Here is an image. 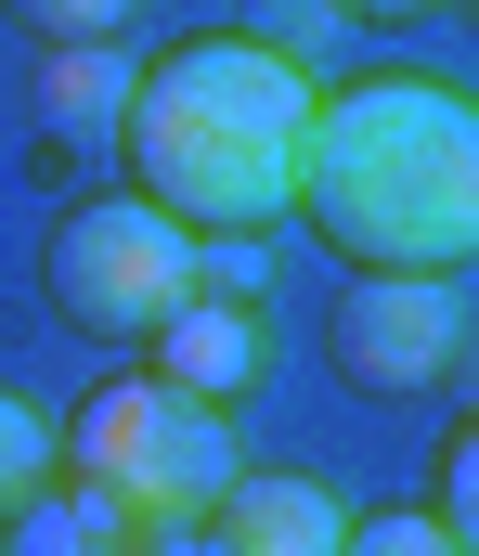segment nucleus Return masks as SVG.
<instances>
[{
  "label": "nucleus",
  "instance_id": "nucleus-10",
  "mask_svg": "<svg viewBox=\"0 0 479 556\" xmlns=\"http://www.w3.org/2000/svg\"><path fill=\"white\" fill-rule=\"evenodd\" d=\"M39 479H52V415H39L26 389H0V518H13Z\"/></svg>",
  "mask_w": 479,
  "mask_h": 556
},
{
  "label": "nucleus",
  "instance_id": "nucleus-9",
  "mask_svg": "<svg viewBox=\"0 0 479 556\" xmlns=\"http://www.w3.org/2000/svg\"><path fill=\"white\" fill-rule=\"evenodd\" d=\"M130 544H143V531H130L91 479H65V466H52V479L0 518V556H130Z\"/></svg>",
  "mask_w": 479,
  "mask_h": 556
},
{
  "label": "nucleus",
  "instance_id": "nucleus-2",
  "mask_svg": "<svg viewBox=\"0 0 479 556\" xmlns=\"http://www.w3.org/2000/svg\"><path fill=\"white\" fill-rule=\"evenodd\" d=\"M299 142H312V65H286L247 26H194L117 104L130 194L181 233H273L299 194Z\"/></svg>",
  "mask_w": 479,
  "mask_h": 556
},
{
  "label": "nucleus",
  "instance_id": "nucleus-8",
  "mask_svg": "<svg viewBox=\"0 0 479 556\" xmlns=\"http://www.w3.org/2000/svg\"><path fill=\"white\" fill-rule=\"evenodd\" d=\"M130 52L117 39H65V52H39V130L52 142H117V104H130Z\"/></svg>",
  "mask_w": 479,
  "mask_h": 556
},
{
  "label": "nucleus",
  "instance_id": "nucleus-1",
  "mask_svg": "<svg viewBox=\"0 0 479 556\" xmlns=\"http://www.w3.org/2000/svg\"><path fill=\"white\" fill-rule=\"evenodd\" d=\"M286 220H312L350 273H467L479 260V104L454 78L312 91Z\"/></svg>",
  "mask_w": 479,
  "mask_h": 556
},
{
  "label": "nucleus",
  "instance_id": "nucleus-14",
  "mask_svg": "<svg viewBox=\"0 0 479 556\" xmlns=\"http://www.w3.org/2000/svg\"><path fill=\"white\" fill-rule=\"evenodd\" d=\"M324 26H337V0H260V13H247V39H273L286 65H312V39H324Z\"/></svg>",
  "mask_w": 479,
  "mask_h": 556
},
{
  "label": "nucleus",
  "instance_id": "nucleus-12",
  "mask_svg": "<svg viewBox=\"0 0 479 556\" xmlns=\"http://www.w3.org/2000/svg\"><path fill=\"white\" fill-rule=\"evenodd\" d=\"M0 13H13L39 52H65V39H117V26H130V0H0Z\"/></svg>",
  "mask_w": 479,
  "mask_h": 556
},
{
  "label": "nucleus",
  "instance_id": "nucleus-13",
  "mask_svg": "<svg viewBox=\"0 0 479 556\" xmlns=\"http://www.w3.org/2000/svg\"><path fill=\"white\" fill-rule=\"evenodd\" d=\"M428 492H441L428 518L467 544V531H479V427H441V466H428Z\"/></svg>",
  "mask_w": 479,
  "mask_h": 556
},
{
  "label": "nucleus",
  "instance_id": "nucleus-4",
  "mask_svg": "<svg viewBox=\"0 0 479 556\" xmlns=\"http://www.w3.org/2000/svg\"><path fill=\"white\" fill-rule=\"evenodd\" d=\"M39 298H52V324H78V337H104V350H143L168 311L194 298V233L156 220L143 194H91V207L52 220Z\"/></svg>",
  "mask_w": 479,
  "mask_h": 556
},
{
  "label": "nucleus",
  "instance_id": "nucleus-6",
  "mask_svg": "<svg viewBox=\"0 0 479 556\" xmlns=\"http://www.w3.org/2000/svg\"><path fill=\"white\" fill-rule=\"evenodd\" d=\"M350 492L312 466H234V492L207 505V556H337Z\"/></svg>",
  "mask_w": 479,
  "mask_h": 556
},
{
  "label": "nucleus",
  "instance_id": "nucleus-16",
  "mask_svg": "<svg viewBox=\"0 0 479 556\" xmlns=\"http://www.w3.org/2000/svg\"><path fill=\"white\" fill-rule=\"evenodd\" d=\"M130 556H207V531H143Z\"/></svg>",
  "mask_w": 479,
  "mask_h": 556
},
{
  "label": "nucleus",
  "instance_id": "nucleus-3",
  "mask_svg": "<svg viewBox=\"0 0 479 556\" xmlns=\"http://www.w3.org/2000/svg\"><path fill=\"white\" fill-rule=\"evenodd\" d=\"M52 466L91 479L130 531H207V505L234 492L247 440H234V415L181 402V389H156V376H117V389H91L78 415L52 427Z\"/></svg>",
  "mask_w": 479,
  "mask_h": 556
},
{
  "label": "nucleus",
  "instance_id": "nucleus-5",
  "mask_svg": "<svg viewBox=\"0 0 479 556\" xmlns=\"http://www.w3.org/2000/svg\"><path fill=\"white\" fill-rule=\"evenodd\" d=\"M324 350H337V376L376 389V402L441 389V376L467 363V298H454V273H363V285H337Z\"/></svg>",
  "mask_w": 479,
  "mask_h": 556
},
{
  "label": "nucleus",
  "instance_id": "nucleus-7",
  "mask_svg": "<svg viewBox=\"0 0 479 556\" xmlns=\"http://www.w3.org/2000/svg\"><path fill=\"white\" fill-rule=\"evenodd\" d=\"M143 350H156L143 376H156V389H181V402H207V415H234V402L273 376V324H260L247 298H181Z\"/></svg>",
  "mask_w": 479,
  "mask_h": 556
},
{
  "label": "nucleus",
  "instance_id": "nucleus-15",
  "mask_svg": "<svg viewBox=\"0 0 479 556\" xmlns=\"http://www.w3.org/2000/svg\"><path fill=\"white\" fill-rule=\"evenodd\" d=\"M337 13H376V26H415V13H441V0H337Z\"/></svg>",
  "mask_w": 479,
  "mask_h": 556
},
{
  "label": "nucleus",
  "instance_id": "nucleus-11",
  "mask_svg": "<svg viewBox=\"0 0 479 556\" xmlns=\"http://www.w3.org/2000/svg\"><path fill=\"white\" fill-rule=\"evenodd\" d=\"M337 556H467V544H454L428 505H376V518H350V531H337Z\"/></svg>",
  "mask_w": 479,
  "mask_h": 556
}]
</instances>
